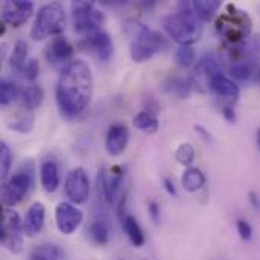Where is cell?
Returning <instances> with one entry per match:
<instances>
[{"instance_id":"obj_1","label":"cell","mask_w":260,"mask_h":260,"mask_svg":"<svg viewBox=\"0 0 260 260\" xmlns=\"http://www.w3.org/2000/svg\"><path fill=\"white\" fill-rule=\"evenodd\" d=\"M93 96V73L90 66L82 59H73L56 82L55 98L62 116L72 119L81 114Z\"/></svg>"},{"instance_id":"obj_2","label":"cell","mask_w":260,"mask_h":260,"mask_svg":"<svg viewBox=\"0 0 260 260\" xmlns=\"http://www.w3.org/2000/svg\"><path fill=\"white\" fill-rule=\"evenodd\" d=\"M161 26L180 46H190L203 35V21L195 15L192 2H180L177 12L163 17Z\"/></svg>"},{"instance_id":"obj_3","label":"cell","mask_w":260,"mask_h":260,"mask_svg":"<svg viewBox=\"0 0 260 260\" xmlns=\"http://www.w3.org/2000/svg\"><path fill=\"white\" fill-rule=\"evenodd\" d=\"M66 12L61 3L52 2L47 5H43L34 20L30 37L34 40H44L47 37H59V34L66 27Z\"/></svg>"},{"instance_id":"obj_4","label":"cell","mask_w":260,"mask_h":260,"mask_svg":"<svg viewBox=\"0 0 260 260\" xmlns=\"http://www.w3.org/2000/svg\"><path fill=\"white\" fill-rule=\"evenodd\" d=\"M216 29L230 43V46L239 44L248 40L251 32V20L245 11L229 5L227 12L216 21Z\"/></svg>"},{"instance_id":"obj_5","label":"cell","mask_w":260,"mask_h":260,"mask_svg":"<svg viewBox=\"0 0 260 260\" xmlns=\"http://www.w3.org/2000/svg\"><path fill=\"white\" fill-rule=\"evenodd\" d=\"M166 47L168 41L160 32L152 30L145 24H139L131 40L129 52L134 62H145L151 59L154 55L163 52Z\"/></svg>"},{"instance_id":"obj_6","label":"cell","mask_w":260,"mask_h":260,"mask_svg":"<svg viewBox=\"0 0 260 260\" xmlns=\"http://www.w3.org/2000/svg\"><path fill=\"white\" fill-rule=\"evenodd\" d=\"M34 186V165L32 161H24L17 172L8 178L2 186V203L5 207H14L20 204Z\"/></svg>"},{"instance_id":"obj_7","label":"cell","mask_w":260,"mask_h":260,"mask_svg":"<svg viewBox=\"0 0 260 260\" xmlns=\"http://www.w3.org/2000/svg\"><path fill=\"white\" fill-rule=\"evenodd\" d=\"M72 21L76 32L88 35L101 30L105 17L96 8L94 2L78 0L72 3Z\"/></svg>"},{"instance_id":"obj_8","label":"cell","mask_w":260,"mask_h":260,"mask_svg":"<svg viewBox=\"0 0 260 260\" xmlns=\"http://www.w3.org/2000/svg\"><path fill=\"white\" fill-rule=\"evenodd\" d=\"M23 221L20 219L18 213L12 209H3L2 212V221H0V241L2 245L14 253L18 254L23 248Z\"/></svg>"},{"instance_id":"obj_9","label":"cell","mask_w":260,"mask_h":260,"mask_svg":"<svg viewBox=\"0 0 260 260\" xmlns=\"http://www.w3.org/2000/svg\"><path fill=\"white\" fill-rule=\"evenodd\" d=\"M123 184V169L119 166L111 168L110 172L101 171L98 175V192L107 206H113L120 200V189Z\"/></svg>"},{"instance_id":"obj_10","label":"cell","mask_w":260,"mask_h":260,"mask_svg":"<svg viewBox=\"0 0 260 260\" xmlns=\"http://www.w3.org/2000/svg\"><path fill=\"white\" fill-rule=\"evenodd\" d=\"M78 47L93 56H96L99 61H108L113 56L114 44L111 37L105 30H98L94 34H88L78 43Z\"/></svg>"},{"instance_id":"obj_11","label":"cell","mask_w":260,"mask_h":260,"mask_svg":"<svg viewBox=\"0 0 260 260\" xmlns=\"http://www.w3.org/2000/svg\"><path fill=\"white\" fill-rule=\"evenodd\" d=\"M66 197L72 204H84L90 197V181L88 175L82 168H76L69 172L64 183Z\"/></svg>"},{"instance_id":"obj_12","label":"cell","mask_w":260,"mask_h":260,"mask_svg":"<svg viewBox=\"0 0 260 260\" xmlns=\"http://www.w3.org/2000/svg\"><path fill=\"white\" fill-rule=\"evenodd\" d=\"M219 73H222V70L218 59L213 55H204L197 62V67L193 69L189 81L192 84V88H198L200 91H207L212 78Z\"/></svg>"},{"instance_id":"obj_13","label":"cell","mask_w":260,"mask_h":260,"mask_svg":"<svg viewBox=\"0 0 260 260\" xmlns=\"http://www.w3.org/2000/svg\"><path fill=\"white\" fill-rule=\"evenodd\" d=\"M73 55H75V47L64 37H55L49 43V46L46 47V52H44L47 62L52 67L61 69V70L66 69L73 61Z\"/></svg>"},{"instance_id":"obj_14","label":"cell","mask_w":260,"mask_h":260,"mask_svg":"<svg viewBox=\"0 0 260 260\" xmlns=\"http://www.w3.org/2000/svg\"><path fill=\"white\" fill-rule=\"evenodd\" d=\"M84 221L82 212L72 203H59L55 209V222L62 235L75 233Z\"/></svg>"},{"instance_id":"obj_15","label":"cell","mask_w":260,"mask_h":260,"mask_svg":"<svg viewBox=\"0 0 260 260\" xmlns=\"http://www.w3.org/2000/svg\"><path fill=\"white\" fill-rule=\"evenodd\" d=\"M34 12V3L27 0H8L2 5V18L6 24L18 27L24 24Z\"/></svg>"},{"instance_id":"obj_16","label":"cell","mask_w":260,"mask_h":260,"mask_svg":"<svg viewBox=\"0 0 260 260\" xmlns=\"http://www.w3.org/2000/svg\"><path fill=\"white\" fill-rule=\"evenodd\" d=\"M209 90L229 104H235L241 96V88L238 87V84L229 76H225L224 73H219L212 78Z\"/></svg>"},{"instance_id":"obj_17","label":"cell","mask_w":260,"mask_h":260,"mask_svg":"<svg viewBox=\"0 0 260 260\" xmlns=\"http://www.w3.org/2000/svg\"><path fill=\"white\" fill-rule=\"evenodd\" d=\"M128 140H129V131L126 125L119 123V122L113 123L108 128V133L105 137V149L110 155L117 157L126 149Z\"/></svg>"},{"instance_id":"obj_18","label":"cell","mask_w":260,"mask_h":260,"mask_svg":"<svg viewBox=\"0 0 260 260\" xmlns=\"http://www.w3.org/2000/svg\"><path fill=\"white\" fill-rule=\"evenodd\" d=\"M44 219H46V209L43 203H34L29 210L26 212L24 221H23V229L24 235L29 238L37 236L43 227H44Z\"/></svg>"},{"instance_id":"obj_19","label":"cell","mask_w":260,"mask_h":260,"mask_svg":"<svg viewBox=\"0 0 260 260\" xmlns=\"http://www.w3.org/2000/svg\"><path fill=\"white\" fill-rule=\"evenodd\" d=\"M110 230L111 229H110L108 216L104 212H101L93 218L88 227V235H90V239L96 245H105L110 241Z\"/></svg>"},{"instance_id":"obj_20","label":"cell","mask_w":260,"mask_h":260,"mask_svg":"<svg viewBox=\"0 0 260 260\" xmlns=\"http://www.w3.org/2000/svg\"><path fill=\"white\" fill-rule=\"evenodd\" d=\"M41 186L47 193H53L59 187V169L55 161H44L40 166Z\"/></svg>"},{"instance_id":"obj_21","label":"cell","mask_w":260,"mask_h":260,"mask_svg":"<svg viewBox=\"0 0 260 260\" xmlns=\"http://www.w3.org/2000/svg\"><path fill=\"white\" fill-rule=\"evenodd\" d=\"M163 91L171 94V96H175L178 99H186L190 96L192 93V84L189 79H184V78H178V76H169L168 79H165L163 85H161Z\"/></svg>"},{"instance_id":"obj_22","label":"cell","mask_w":260,"mask_h":260,"mask_svg":"<svg viewBox=\"0 0 260 260\" xmlns=\"http://www.w3.org/2000/svg\"><path fill=\"white\" fill-rule=\"evenodd\" d=\"M120 222H122V229H123V232L126 233L129 242H131L134 247H137V248L143 247L146 239H145L143 230H142L140 224L137 222V219H136L133 215H128V213H126Z\"/></svg>"},{"instance_id":"obj_23","label":"cell","mask_w":260,"mask_h":260,"mask_svg":"<svg viewBox=\"0 0 260 260\" xmlns=\"http://www.w3.org/2000/svg\"><path fill=\"white\" fill-rule=\"evenodd\" d=\"M229 73L239 81H250L256 73V66L253 59H238L229 62Z\"/></svg>"},{"instance_id":"obj_24","label":"cell","mask_w":260,"mask_h":260,"mask_svg":"<svg viewBox=\"0 0 260 260\" xmlns=\"http://www.w3.org/2000/svg\"><path fill=\"white\" fill-rule=\"evenodd\" d=\"M192 8H193L195 15L201 21H209L215 17V14L221 8V2L219 0H197V2H192Z\"/></svg>"},{"instance_id":"obj_25","label":"cell","mask_w":260,"mask_h":260,"mask_svg":"<svg viewBox=\"0 0 260 260\" xmlns=\"http://www.w3.org/2000/svg\"><path fill=\"white\" fill-rule=\"evenodd\" d=\"M20 99H21L23 107H24L26 110L32 111V110H35L37 107L41 105V102H43V99H44V90H43L40 85L32 84V85L26 87V88L21 91V98H20Z\"/></svg>"},{"instance_id":"obj_26","label":"cell","mask_w":260,"mask_h":260,"mask_svg":"<svg viewBox=\"0 0 260 260\" xmlns=\"http://www.w3.org/2000/svg\"><path fill=\"white\" fill-rule=\"evenodd\" d=\"M134 126L139 128L140 131L146 133V134H155L158 131V119L154 113L148 111V110H143L140 113H137L134 116Z\"/></svg>"},{"instance_id":"obj_27","label":"cell","mask_w":260,"mask_h":260,"mask_svg":"<svg viewBox=\"0 0 260 260\" xmlns=\"http://www.w3.org/2000/svg\"><path fill=\"white\" fill-rule=\"evenodd\" d=\"M181 183L187 192H198L206 186V175L197 168H189L187 171H184Z\"/></svg>"},{"instance_id":"obj_28","label":"cell","mask_w":260,"mask_h":260,"mask_svg":"<svg viewBox=\"0 0 260 260\" xmlns=\"http://www.w3.org/2000/svg\"><path fill=\"white\" fill-rule=\"evenodd\" d=\"M64 251L55 244H43L32 250L29 260H62Z\"/></svg>"},{"instance_id":"obj_29","label":"cell","mask_w":260,"mask_h":260,"mask_svg":"<svg viewBox=\"0 0 260 260\" xmlns=\"http://www.w3.org/2000/svg\"><path fill=\"white\" fill-rule=\"evenodd\" d=\"M27 44L23 40H18L14 46V50L11 53L9 58V66L14 72L21 73V70L24 69L26 62H27Z\"/></svg>"},{"instance_id":"obj_30","label":"cell","mask_w":260,"mask_h":260,"mask_svg":"<svg viewBox=\"0 0 260 260\" xmlns=\"http://www.w3.org/2000/svg\"><path fill=\"white\" fill-rule=\"evenodd\" d=\"M34 126V113L29 111V110H24L21 111L20 114H17L12 120H9L8 123V128L15 131V133H20V134H26L32 129Z\"/></svg>"},{"instance_id":"obj_31","label":"cell","mask_w":260,"mask_h":260,"mask_svg":"<svg viewBox=\"0 0 260 260\" xmlns=\"http://www.w3.org/2000/svg\"><path fill=\"white\" fill-rule=\"evenodd\" d=\"M21 98V90L20 87L8 79H3L0 84V104L2 105H9L14 101Z\"/></svg>"},{"instance_id":"obj_32","label":"cell","mask_w":260,"mask_h":260,"mask_svg":"<svg viewBox=\"0 0 260 260\" xmlns=\"http://www.w3.org/2000/svg\"><path fill=\"white\" fill-rule=\"evenodd\" d=\"M195 59H197V53L192 46H180L175 52V61L178 62L180 67L187 69L195 64Z\"/></svg>"},{"instance_id":"obj_33","label":"cell","mask_w":260,"mask_h":260,"mask_svg":"<svg viewBox=\"0 0 260 260\" xmlns=\"http://www.w3.org/2000/svg\"><path fill=\"white\" fill-rule=\"evenodd\" d=\"M11 166H12V152L9 149V146L2 142L0 143V169H2V180L6 181L8 175H9V171H11Z\"/></svg>"},{"instance_id":"obj_34","label":"cell","mask_w":260,"mask_h":260,"mask_svg":"<svg viewBox=\"0 0 260 260\" xmlns=\"http://www.w3.org/2000/svg\"><path fill=\"white\" fill-rule=\"evenodd\" d=\"M175 158L183 166H190L195 160V149L190 143H183L175 151Z\"/></svg>"},{"instance_id":"obj_35","label":"cell","mask_w":260,"mask_h":260,"mask_svg":"<svg viewBox=\"0 0 260 260\" xmlns=\"http://www.w3.org/2000/svg\"><path fill=\"white\" fill-rule=\"evenodd\" d=\"M38 73H40V64H38V61L35 58H30L26 62V66H24V69L21 70L20 75L27 81H35L38 78Z\"/></svg>"},{"instance_id":"obj_36","label":"cell","mask_w":260,"mask_h":260,"mask_svg":"<svg viewBox=\"0 0 260 260\" xmlns=\"http://www.w3.org/2000/svg\"><path fill=\"white\" fill-rule=\"evenodd\" d=\"M236 227H238V233H239L241 239H244V241H250V239H251V236H253V229H251V225H250L247 221L239 219L238 224H236Z\"/></svg>"},{"instance_id":"obj_37","label":"cell","mask_w":260,"mask_h":260,"mask_svg":"<svg viewBox=\"0 0 260 260\" xmlns=\"http://www.w3.org/2000/svg\"><path fill=\"white\" fill-rule=\"evenodd\" d=\"M148 210H149V215H151V219L154 221V224H158L160 222V206L155 201H151L148 204Z\"/></svg>"},{"instance_id":"obj_38","label":"cell","mask_w":260,"mask_h":260,"mask_svg":"<svg viewBox=\"0 0 260 260\" xmlns=\"http://www.w3.org/2000/svg\"><path fill=\"white\" fill-rule=\"evenodd\" d=\"M163 186H165V189H166V192L169 193V195H172V197H177V189H175V184H174V181L171 180V178H163Z\"/></svg>"},{"instance_id":"obj_39","label":"cell","mask_w":260,"mask_h":260,"mask_svg":"<svg viewBox=\"0 0 260 260\" xmlns=\"http://www.w3.org/2000/svg\"><path fill=\"white\" fill-rule=\"evenodd\" d=\"M222 114H224V117H225L229 122H232V123H235V122H236V114H235V110H233L230 105H225V107L222 108Z\"/></svg>"},{"instance_id":"obj_40","label":"cell","mask_w":260,"mask_h":260,"mask_svg":"<svg viewBox=\"0 0 260 260\" xmlns=\"http://www.w3.org/2000/svg\"><path fill=\"white\" fill-rule=\"evenodd\" d=\"M250 203L256 210H260V198L256 192H250Z\"/></svg>"},{"instance_id":"obj_41","label":"cell","mask_w":260,"mask_h":260,"mask_svg":"<svg viewBox=\"0 0 260 260\" xmlns=\"http://www.w3.org/2000/svg\"><path fill=\"white\" fill-rule=\"evenodd\" d=\"M256 143H257V149L260 151V128L257 129V133H256Z\"/></svg>"},{"instance_id":"obj_42","label":"cell","mask_w":260,"mask_h":260,"mask_svg":"<svg viewBox=\"0 0 260 260\" xmlns=\"http://www.w3.org/2000/svg\"><path fill=\"white\" fill-rule=\"evenodd\" d=\"M256 82L260 85V69L257 70V73H256Z\"/></svg>"}]
</instances>
